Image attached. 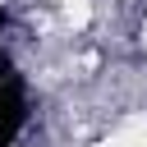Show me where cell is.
<instances>
[{
	"mask_svg": "<svg viewBox=\"0 0 147 147\" xmlns=\"http://www.w3.org/2000/svg\"><path fill=\"white\" fill-rule=\"evenodd\" d=\"M23 119H28V101H23V83H18L14 74H5V83H0V147H9V142L18 138Z\"/></svg>",
	"mask_w": 147,
	"mask_h": 147,
	"instance_id": "6da1fadb",
	"label": "cell"
},
{
	"mask_svg": "<svg viewBox=\"0 0 147 147\" xmlns=\"http://www.w3.org/2000/svg\"><path fill=\"white\" fill-rule=\"evenodd\" d=\"M0 74H5V60H0Z\"/></svg>",
	"mask_w": 147,
	"mask_h": 147,
	"instance_id": "7a4b0ae2",
	"label": "cell"
}]
</instances>
